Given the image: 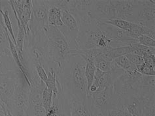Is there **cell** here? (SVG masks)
<instances>
[{"label":"cell","mask_w":155,"mask_h":116,"mask_svg":"<svg viewBox=\"0 0 155 116\" xmlns=\"http://www.w3.org/2000/svg\"><path fill=\"white\" fill-rule=\"evenodd\" d=\"M87 61L70 50L60 69L56 72V78L67 101L77 99L88 100L87 81L84 71Z\"/></svg>","instance_id":"6da1fadb"},{"label":"cell","mask_w":155,"mask_h":116,"mask_svg":"<svg viewBox=\"0 0 155 116\" xmlns=\"http://www.w3.org/2000/svg\"><path fill=\"white\" fill-rule=\"evenodd\" d=\"M46 33L47 31L30 32L25 37L22 62L26 69H34L36 65H41L47 72L50 67L56 68L48 58Z\"/></svg>","instance_id":"7a4b0ae2"},{"label":"cell","mask_w":155,"mask_h":116,"mask_svg":"<svg viewBox=\"0 0 155 116\" xmlns=\"http://www.w3.org/2000/svg\"><path fill=\"white\" fill-rule=\"evenodd\" d=\"M77 22L79 27L77 39V49H104L110 46L113 40L107 37L101 31L98 22L88 15Z\"/></svg>","instance_id":"3957f363"},{"label":"cell","mask_w":155,"mask_h":116,"mask_svg":"<svg viewBox=\"0 0 155 116\" xmlns=\"http://www.w3.org/2000/svg\"><path fill=\"white\" fill-rule=\"evenodd\" d=\"M47 49L51 63L58 71L70 50L66 39L58 27L48 26L47 30Z\"/></svg>","instance_id":"277c9868"},{"label":"cell","mask_w":155,"mask_h":116,"mask_svg":"<svg viewBox=\"0 0 155 116\" xmlns=\"http://www.w3.org/2000/svg\"><path fill=\"white\" fill-rule=\"evenodd\" d=\"M91 103L92 114H104L106 111L120 108L119 97L114 90L113 85L97 93H90L88 95Z\"/></svg>","instance_id":"5b68a950"},{"label":"cell","mask_w":155,"mask_h":116,"mask_svg":"<svg viewBox=\"0 0 155 116\" xmlns=\"http://www.w3.org/2000/svg\"><path fill=\"white\" fill-rule=\"evenodd\" d=\"M30 86L22 74L15 94L6 107L14 116H27L29 107Z\"/></svg>","instance_id":"8992f818"},{"label":"cell","mask_w":155,"mask_h":116,"mask_svg":"<svg viewBox=\"0 0 155 116\" xmlns=\"http://www.w3.org/2000/svg\"><path fill=\"white\" fill-rule=\"evenodd\" d=\"M48 7L46 1L32 0L31 17L29 28L31 33L37 31H47L48 26Z\"/></svg>","instance_id":"52a82bcc"},{"label":"cell","mask_w":155,"mask_h":116,"mask_svg":"<svg viewBox=\"0 0 155 116\" xmlns=\"http://www.w3.org/2000/svg\"><path fill=\"white\" fill-rule=\"evenodd\" d=\"M22 73L19 70L0 75V101L7 105L15 94Z\"/></svg>","instance_id":"ba28073f"},{"label":"cell","mask_w":155,"mask_h":116,"mask_svg":"<svg viewBox=\"0 0 155 116\" xmlns=\"http://www.w3.org/2000/svg\"><path fill=\"white\" fill-rule=\"evenodd\" d=\"M61 11H62V18L64 25L58 28L66 39L70 49H77V39L78 37L79 30L78 22L69 11L66 10Z\"/></svg>","instance_id":"9c48e42d"},{"label":"cell","mask_w":155,"mask_h":116,"mask_svg":"<svg viewBox=\"0 0 155 116\" xmlns=\"http://www.w3.org/2000/svg\"><path fill=\"white\" fill-rule=\"evenodd\" d=\"M115 9V18L136 23L140 5L139 0L111 1Z\"/></svg>","instance_id":"30bf717a"},{"label":"cell","mask_w":155,"mask_h":116,"mask_svg":"<svg viewBox=\"0 0 155 116\" xmlns=\"http://www.w3.org/2000/svg\"><path fill=\"white\" fill-rule=\"evenodd\" d=\"M45 87L43 81L30 87L29 107L27 116H45V110L42 103V94Z\"/></svg>","instance_id":"8fae6325"},{"label":"cell","mask_w":155,"mask_h":116,"mask_svg":"<svg viewBox=\"0 0 155 116\" xmlns=\"http://www.w3.org/2000/svg\"><path fill=\"white\" fill-rule=\"evenodd\" d=\"M56 86L58 93L53 95L52 106L45 111V116H70L68 102L57 78Z\"/></svg>","instance_id":"7c38bea8"},{"label":"cell","mask_w":155,"mask_h":116,"mask_svg":"<svg viewBox=\"0 0 155 116\" xmlns=\"http://www.w3.org/2000/svg\"><path fill=\"white\" fill-rule=\"evenodd\" d=\"M88 15L100 23L115 18V9L111 1H96Z\"/></svg>","instance_id":"4fadbf2b"},{"label":"cell","mask_w":155,"mask_h":116,"mask_svg":"<svg viewBox=\"0 0 155 116\" xmlns=\"http://www.w3.org/2000/svg\"><path fill=\"white\" fill-rule=\"evenodd\" d=\"M139 3L140 5V9L136 23L142 26L155 28L154 1H139Z\"/></svg>","instance_id":"5bb4252c"},{"label":"cell","mask_w":155,"mask_h":116,"mask_svg":"<svg viewBox=\"0 0 155 116\" xmlns=\"http://www.w3.org/2000/svg\"><path fill=\"white\" fill-rule=\"evenodd\" d=\"M70 116H91V103L90 99L81 101L77 99H71L68 101Z\"/></svg>","instance_id":"9a60e30c"},{"label":"cell","mask_w":155,"mask_h":116,"mask_svg":"<svg viewBox=\"0 0 155 116\" xmlns=\"http://www.w3.org/2000/svg\"><path fill=\"white\" fill-rule=\"evenodd\" d=\"M98 26L106 36L112 40L124 41V40L134 39L130 37L127 31L120 30L112 25L105 23L98 22Z\"/></svg>","instance_id":"2e32d148"},{"label":"cell","mask_w":155,"mask_h":116,"mask_svg":"<svg viewBox=\"0 0 155 116\" xmlns=\"http://www.w3.org/2000/svg\"><path fill=\"white\" fill-rule=\"evenodd\" d=\"M31 11L32 1H31V0H25L22 14L18 19L20 22V24L24 27V31H25L26 33V36L30 33L29 24L31 17Z\"/></svg>","instance_id":"e0dca14e"},{"label":"cell","mask_w":155,"mask_h":116,"mask_svg":"<svg viewBox=\"0 0 155 116\" xmlns=\"http://www.w3.org/2000/svg\"><path fill=\"white\" fill-rule=\"evenodd\" d=\"M62 11L56 7H52L48 11V26L60 27L63 26Z\"/></svg>","instance_id":"ac0fdd59"},{"label":"cell","mask_w":155,"mask_h":116,"mask_svg":"<svg viewBox=\"0 0 155 116\" xmlns=\"http://www.w3.org/2000/svg\"><path fill=\"white\" fill-rule=\"evenodd\" d=\"M8 33L5 26L0 25V55L7 57H12L10 51Z\"/></svg>","instance_id":"d6986e66"},{"label":"cell","mask_w":155,"mask_h":116,"mask_svg":"<svg viewBox=\"0 0 155 116\" xmlns=\"http://www.w3.org/2000/svg\"><path fill=\"white\" fill-rule=\"evenodd\" d=\"M18 70L12 57L0 55V75Z\"/></svg>","instance_id":"ffe728a7"},{"label":"cell","mask_w":155,"mask_h":116,"mask_svg":"<svg viewBox=\"0 0 155 116\" xmlns=\"http://www.w3.org/2000/svg\"><path fill=\"white\" fill-rule=\"evenodd\" d=\"M56 68L50 67L47 71V80L45 82L46 87L48 89L52 91L53 95H56L58 93V88L56 86Z\"/></svg>","instance_id":"44dd1931"},{"label":"cell","mask_w":155,"mask_h":116,"mask_svg":"<svg viewBox=\"0 0 155 116\" xmlns=\"http://www.w3.org/2000/svg\"><path fill=\"white\" fill-rule=\"evenodd\" d=\"M10 12H13L12 9H7L5 11H1V13L3 17L4 26H5L6 30L9 33L10 37L12 39V41H13L15 46H17V41H16V37L15 35V32L13 30V24H12V20L10 18Z\"/></svg>","instance_id":"7402d4cb"},{"label":"cell","mask_w":155,"mask_h":116,"mask_svg":"<svg viewBox=\"0 0 155 116\" xmlns=\"http://www.w3.org/2000/svg\"><path fill=\"white\" fill-rule=\"evenodd\" d=\"M93 62L94 63L96 69H98L104 72H105V73H107V72L111 71L115 65L113 61H108L103 56L102 54L97 56L94 60Z\"/></svg>","instance_id":"603a6c76"},{"label":"cell","mask_w":155,"mask_h":116,"mask_svg":"<svg viewBox=\"0 0 155 116\" xmlns=\"http://www.w3.org/2000/svg\"><path fill=\"white\" fill-rule=\"evenodd\" d=\"M113 61L118 67L123 69L126 72L132 73V72L137 71L136 66L130 63L125 55H122V56L115 58L113 60Z\"/></svg>","instance_id":"cb8c5ba5"},{"label":"cell","mask_w":155,"mask_h":116,"mask_svg":"<svg viewBox=\"0 0 155 116\" xmlns=\"http://www.w3.org/2000/svg\"><path fill=\"white\" fill-rule=\"evenodd\" d=\"M96 69V67L92 61H91V60L87 61L86 67H85L84 74L87 81L88 92L89 87H91V86L94 80V74H95Z\"/></svg>","instance_id":"d4e9b609"},{"label":"cell","mask_w":155,"mask_h":116,"mask_svg":"<svg viewBox=\"0 0 155 116\" xmlns=\"http://www.w3.org/2000/svg\"><path fill=\"white\" fill-rule=\"evenodd\" d=\"M105 23L108 24H110V25H112L115 27H117L120 30L127 31L128 33L130 30V29L132 28V27L134 24V22H130L126 20H124L118 19V18L109 20V21L106 22Z\"/></svg>","instance_id":"484cf974"},{"label":"cell","mask_w":155,"mask_h":116,"mask_svg":"<svg viewBox=\"0 0 155 116\" xmlns=\"http://www.w3.org/2000/svg\"><path fill=\"white\" fill-rule=\"evenodd\" d=\"M53 93L47 87H45L42 94V103L45 111L50 108L52 104Z\"/></svg>","instance_id":"4316f807"},{"label":"cell","mask_w":155,"mask_h":116,"mask_svg":"<svg viewBox=\"0 0 155 116\" xmlns=\"http://www.w3.org/2000/svg\"><path fill=\"white\" fill-rule=\"evenodd\" d=\"M154 99L145 102L142 107L140 116H155Z\"/></svg>","instance_id":"83f0119b"},{"label":"cell","mask_w":155,"mask_h":116,"mask_svg":"<svg viewBox=\"0 0 155 116\" xmlns=\"http://www.w3.org/2000/svg\"><path fill=\"white\" fill-rule=\"evenodd\" d=\"M103 114L104 116H132L124 108L107 110Z\"/></svg>","instance_id":"f1b7e54d"},{"label":"cell","mask_w":155,"mask_h":116,"mask_svg":"<svg viewBox=\"0 0 155 116\" xmlns=\"http://www.w3.org/2000/svg\"><path fill=\"white\" fill-rule=\"evenodd\" d=\"M125 56L127 58L130 63H132L133 65L136 66V69L144 63L143 55H139L134 54H128L125 55Z\"/></svg>","instance_id":"f546056e"},{"label":"cell","mask_w":155,"mask_h":116,"mask_svg":"<svg viewBox=\"0 0 155 116\" xmlns=\"http://www.w3.org/2000/svg\"><path fill=\"white\" fill-rule=\"evenodd\" d=\"M143 62L147 65L149 67L150 69L155 71V55L151 53H145L144 52L143 54Z\"/></svg>","instance_id":"4dcf8cb0"},{"label":"cell","mask_w":155,"mask_h":116,"mask_svg":"<svg viewBox=\"0 0 155 116\" xmlns=\"http://www.w3.org/2000/svg\"><path fill=\"white\" fill-rule=\"evenodd\" d=\"M138 42L147 47H154L155 41L149 37L145 35H141L137 39Z\"/></svg>","instance_id":"1f68e13d"},{"label":"cell","mask_w":155,"mask_h":116,"mask_svg":"<svg viewBox=\"0 0 155 116\" xmlns=\"http://www.w3.org/2000/svg\"><path fill=\"white\" fill-rule=\"evenodd\" d=\"M137 71L139 73H140L142 75L146 76H155V71L150 69L146 64L143 63L142 65L137 68Z\"/></svg>","instance_id":"d6a6232c"},{"label":"cell","mask_w":155,"mask_h":116,"mask_svg":"<svg viewBox=\"0 0 155 116\" xmlns=\"http://www.w3.org/2000/svg\"><path fill=\"white\" fill-rule=\"evenodd\" d=\"M35 69L36 71V73L38 74L39 78L41 80L45 83L47 80V71L45 70L44 67L41 65H36L35 66Z\"/></svg>","instance_id":"836d02e7"},{"label":"cell","mask_w":155,"mask_h":116,"mask_svg":"<svg viewBox=\"0 0 155 116\" xmlns=\"http://www.w3.org/2000/svg\"><path fill=\"white\" fill-rule=\"evenodd\" d=\"M105 72H104L102 71H101L98 69H96L95 71V74H94V82H97L99 80L103 77V76L105 74Z\"/></svg>","instance_id":"e575fe53"},{"label":"cell","mask_w":155,"mask_h":116,"mask_svg":"<svg viewBox=\"0 0 155 116\" xmlns=\"http://www.w3.org/2000/svg\"><path fill=\"white\" fill-rule=\"evenodd\" d=\"M2 106H3V113H4V116H14L13 114H12L9 110L7 109V108L6 107V106L4 105V104L3 103L2 105Z\"/></svg>","instance_id":"d590c367"},{"label":"cell","mask_w":155,"mask_h":116,"mask_svg":"<svg viewBox=\"0 0 155 116\" xmlns=\"http://www.w3.org/2000/svg\"><path fill=\"white\" fill-rule=\"evenodd\" d=\"M2 105H3V103L1 101H0V115H4Z\"/></svg>","instance_id":"8d00e7d4"},{"label":"cell","mask_w":155,"mask_h":116,"mask_svg":"<svg viewBox=\"0 0 155 116\" xmlns=\"http://www.w3.org/2000/svg\"><path fill=\"white\" fill-rule=\"evenodd\" d=\"M0 116H4V115H0Z\"/></svg>","instance_id":"74e56055"}]
</instances>
